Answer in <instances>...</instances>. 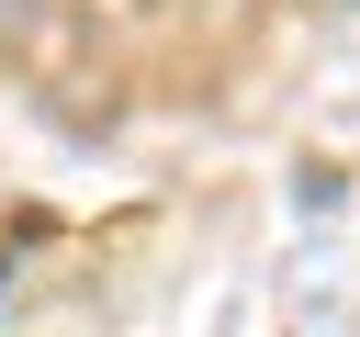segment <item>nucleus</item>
<instances>
[{
  "label": "nucleus",
  "mask_w": 360,
  "mask_h": 337,
  "mask_svg": "<svg viewBox=\"0 0 360 337\" xmlns=\"http://www.w3.org/2000/svg\"><path fill=\"white\" fill-rule=\"evenodd\" d=\"M79 11H101V22H124V11H158V0H79Z\"/></svg>",
  "instance_id": "nucleus-1"
}]
</instances>
